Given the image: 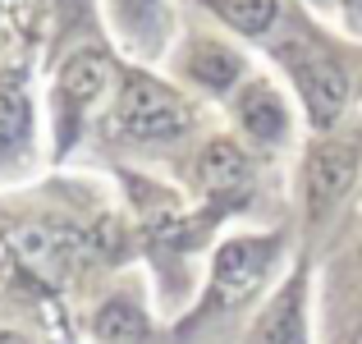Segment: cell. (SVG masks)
Masks as SVG:
<instances>
[{
  "label": "cell",
  "instance_id": "obj_1",
  "mask_svg": "<svg viewBox=\"0 0 362 344\" xmlns=\"http://www.w3.org/2000/svg\"><path fill=\"white\" fill-rule=\"evenodd\" d=\"M280 60H284V69L293 74V88H298V97H303L308 120L317 124L321 133L335 129L344 106H349V69L339 64V55H330L326 46L312 42V37H289V42L280 46Z\"/></svg>",
  "mask_w": 362,
  "mask_h": 344
},
{
  "label": "cell",
  "instance_id": "obj_2",
  "mask_svg": "<svg viewBox=\"0 0 362 344\" xmlns=\"http://www.w3.org/2000/svg\"><path fill=\"white\" fill-rule=\"evenodd\" d=\"M188 101L175 88L147 79V74H124L115 97V129L133 142H170L188 133Z\"/></svg>",
  "mask_w": 362,
  "mask_h": 344
},
{
  "label": "cell",
  "instance_id": "obj_3",
  "mask_svg": "<svg viewBox=\"0 0 362 344\" xmlns=\"http://www.w3.org/2000/svg\"><path fill=\"white\" fill-rule=\"evenodd\" d=\"M275 257H280V239L271 234H239L230 243H221V253L211 262V294H206L202 312H234V303H243L266 280Z\"/></svg>",
  "mask_w": 362,
  "mask_h": 344
},
{
  "label": "cell",
  "instance_id": "obj_4",
  "mask_svg": "<svg viewBox=\"0 0 362 344\" xmlns=\"http://www.w3.org/2000/svg\"><path fill=\"white\" fill-rule=\"evenodd\" d=\"M110 64L106 51L88 46V51H74L60 69V83H55V120H60V147H69V138H78V124L83 115L97 106L110 88Z\"/></svg>",
  "mask_w": 362,
  "mask_h": 344
},
{
  "label": "cell",
  "instance_id": "obj_5",
  "mask_svg": "<svg viewBox=\"0 0 362 344\" xmlns=\"http://www.w3.org/2000/svg\"><path fill=\"white\" fill-rule=\"evenodd\" d=\"M358 156H362L358 142H344V138H321L308 151V161H303V202H308L312 221H326L344 202V193L358 179Z\"/></svg>",
  "mask_w": 362,
  "mask_h": 344
},
{
  "label": "cell",
  "instance_id": "obj_6",
  "mask_svg": "<svg viewBox=\"0 0 362 344\" xmlns=\"http://www.w3.org/2000/svg\"><path fill=\"white\" fill-rule=\"evenodd\" d=\"M303 299H308V280L293 275L280 285L271 303L262 308V317L247 331V344H308V321H303Z\"/></svg>",
  "mask_w": 362,
  "mask_h": 344
},
{
  "label": "cell",
  "instance_id": "obj_7",
  "mask_svg": "<svg viewBox=\"0 0 362 344\" xmlns=\"http://www.w3.org/2000/svg\"><path fill=\"white\" fill-rule=\"evenodd\" d=\"M247 179H252V166H247L243 147L230 138H211L202 147V156H197V184L206 188L211 197H234L247 188Z\"/></svg>",
  "mask_w": 362,
  "mask_h": 344
},
{
  "label": "cell",
  "instance_id": "obj_8",
  "mask_svg": "<svg viewBox=\"0 0 362 344\" xmlns=\"http://www.w3.org/2000/svg\"><path fill=\"white\" fill-rule=\"evenodd\" d=\"M234 120L243 124L247 138L257 142H280L289 133V110H284L280 92L271 83H247V88L234 97Z\"/></svg>",
  "mask_w": 362,
  "mask_h": 344
},
{
  "label": "cell",
  "instance_id": "obj_9",
  "mask_svg": "<svg viewBox=\"0 0 362 344\" xmlns=\"http://www.w3.org/2000/svg\"><path fill=\"white\" fill-rule=\"evenodd\" d=\"M184 74L206 92H230L234 83H239V74H243V60L221 42H197L193 51H188Z\"/></svg>",
  "mask_w": 362,
  "mask_h": 344
},
{
  "label": "cell",
  "instance_id": "obj_10",
  "mask_svg": "<svg viewBox=\"0 0 362 344\" xmlns=\"http://www.w3.org/2000/svg\"><path fill=\"white\" fill-rule=\"evenodd\" d=\"M92 331H97L101 344H138L147 336V317H142V308L129 299V294H115V299L97 312Z\"/></svg>",
  "mask_w": 362,
  "mask_h": 344
},
{
  "label": "cell",
  "instance_id": "obj_11",
  "mask_svg": "<svg viewBox=\"0 0 362 344\" xmlns=\"http://www.w3.org/2000/svg\"><path fill=\"white\" fill-rule=\"evenodd\" d=\"M202 5L243 37H266L280 18V0H202Z\"/></svg>",
  "mask_w": 362,
  "mask_h": 344
},
{
  "label": "cell",
  "instance_id": "obj_12",
  "mask_svg": "<svg viewBox=\"0 0 362 344\" xmlns=\"http://www.w3.org/2000/svg\"><path fill=\"white\" fill-rule=\"evenodd\" d=\"M33 133V110H28V92L18 88V79L0 83V161L14 156Z\"/></svg>",
  "mask_w": 362,
  "mask_h": 344
},
{
  "label": "cell",
  "instance_id": "obj_13",
  "mask_svg": "<svg viewBox=\"0 0 362 344\" xmlns=\"http://www.w3.org/2000/svg\"><path fill=\"white\" fill-rule=\"evenodd\" d=\"M119 9H124V18H129V23H133V18H151V14H156V5H151V0H119Z\"/></svg>",
  "mask_w": 362,
  "mask_h": 344
},
{
  "label": "cell",
  "instance_id": "obj_14",
  "mask_svg": "<svg viewBox=\"0 0 362 344\" xmlns=\"http://www.w3.org/2000/svg\"><path fill=\"white\" fill-rule=\"evenodd\" d=\"M344 344H362V312L354 321H349V331H344Z\"/></svg>",
  "mask_w": 362,
  "mask_h": 344
},
{
  "label": "cell",
  "instance_id": "obj_15",
  "mask_svg": "<svg viewBox=\"0 0 362 344\" xmlns=\"http://www.w3.org/2000/svg\"><path fill=\"white\" fill-rule=\"evenodd\" d=\"M55 5H60L64 14H83V9H88V0H55Z\"/></svg>",
  "mask_w": 362,
  "mask_h": 344
},
{
  "label": "cell",
  "instance_id": "obj_16",
  "mask_svg": "<svg viewBox=\"0 0 362 344\" xmlns=\"http://www.w3.org/2000/svg\"><path fill=\"white\" fill-rule=\"evenodd\" d=\"M349 14H354V23L362 28V0H349Z\"/></svg>",
  "mask_w": 362,
  "mask_h": 344
},
{
  "label": "cell",
  "instance_id": "obj_17",
  "mask_svg": "<svg viewBox=\"0 0 362 344\" xmlns=\"http://www.w3.org/2000/svg\"><path fill=\"white\" fill-rule=\"evenodd\" d=\"M0 344H33V340H23V336H0Z\"/></svg>",
  "mask_w": 362,
  "mask_h": 344
},
{
  "label": "cell",
  "instance_id": "obj_18",
  "mask_svg": "<svg viewBox=\"0 0 362 344\" xmlns=\"http://www.w3.org/2000/svg\"><path fill=\"white\" fill-rule=\"evenodd\" d=\"M0 5H5V0H0Z\"/></svg>",
  "mask_w": 362,
  "mask_h": 344
}]
</instances>
